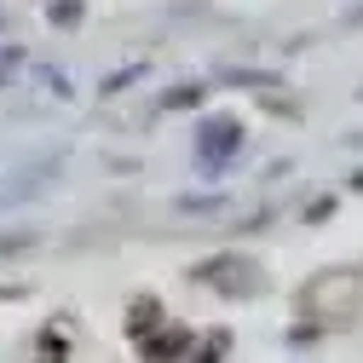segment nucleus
<instances>
[{
	"label": "nucleus",
	"mask_w": 363,
	"mask_h": 363,
	"mask_svg": "<svg viewBox=\"0 0 363 363\" xmlns=\"http://www.w3.org/2000/svg\"><path fill=\"white\" fill-rule=\"evenodd\" d=\"M196 145H202V162H208V167H219L225 156H231V150L242 145V121H231V116H219V121H208Z\"/></svg>",
	"instance_id": "1"
},
{
	"label": "nucleus",
	"mask_w": 363,
	"mask_h": 363,
	"mask_svg": "<svg viewBox=\"0 0 363 363\" xmlns=\"http://www.w3.org/2000/svg\"><path fill=\"white\" fill-rule=\"evenodd\" d=\"M196 277H202V283H213V289H225V294H242L254 271H248L242 259H208V265L196 271Z\"/></svg>",
	"instance_id": "2"
},
{
	"label": "nucleus",
	"mask_w": 363,
	"mask_h": 363,
	"mask_svg": "<svg viewBox=\"0 0 363 363\" xmlns=\"http://www.w3.org/2000/svg\"><path fill=\"white\" fill-rule=\"evenodd\" d=\"M196 335L191 329H167V335H139V352L145 357H179V352H191Z\"/></svg>",
	"instance_id": "3"
},
{
	"label": "nucleus",
	"mask_w": 363,
	"mask_h": 363,
	"mask_svg": "<svg viewBox=\"0 0 363 363\" xmlns=\"http://www.w3.org/2000/svg\"><path fill=\"white\" fill-rule=\"evenodd\" d=\"M156 317H162V306H156V300H133V317H127V323H133V340H139V335H145V323H156Z\"/></svg>",
	"instance_id": "4"
},
{
	"label": "nucleus",
	"mask_w": 363,
	"mask_h": 363,
	"mask_svg": "<svg viewBox=\"0 0 363 363\" xmlns=\"http://www.w3.org/2000/svg\"><path fill=\"white\" fill-rule=\"evenodd\" d=\"M196 99H202V86H173V93H167L162 104H167V110H191Z\"/></svg>",
	"instance_id": "5"
},
{
	"label": "nucleus",
	"mask_w": 363,
	"mask_h": 363,
	"mask_svg": "<svg viewBox=\"0 0 363 363\" xmlns=\"http://www.w3.org/2000/svg\"><path fill=\"white\" fill-rule=\"evenodd\" d=\"M81 18V0H58V6H52V23H75Z\"/></svg>",
	"instance_id": "6"
},
{
	"label": "nucleus",
	"mask_w": 363,
	"mask_h": 363,
	"mask_svg": "<svg viewBox=\"0 0 363 363\" xmlns=\"http://www.w3.org/2000/svg\"><path fill=\"white\" fill-rule=\"evenodd\" d=\"M40 352H58V357H64V352H69V340H64V335H40Z\"/></svg>",
	"instance_id": "7"
}]
</instances>
